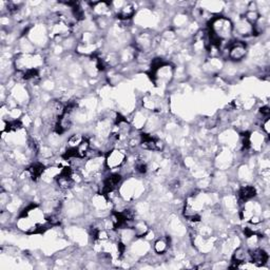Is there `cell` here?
Instances as JSON below:
<instances>
[{"label": "cell", "mask_w": 270, "mask_h": 270, "mask_svg": "<svg viewBox=\"0 0 270 270\" xmlns=\"http://www.w3.org/2000/svg\"><path fill=\"white\" fill-rule=\"evenodd\" d=\"M118 191L124 201L131 203L132 201L138 200L145 193V184L139 177L131 175L123 179Z\"/></svg>", "instance_id": "cell-1"}, {"label": "cell", "mask_w": 270, "mask_h": 270, "mask_svg": "<svg viewBox=\"0 0 270 270\" xmlns=\"http://www.w3.org/2000/svg\"><path fill=\"white\" fill-rule=\"evenodd\" d=\"M45 65V56L40 52L35 53H17L14 57L15 71L29 72L40 70Z\"/></svg>", "instance_id": "cell-2"}, {"label": "cell", "mask_w": 270, "mask_h": 270, "mask_svg": "<svg viewBox=\"0 0 270 270\" xmlns=\"http://www.w3.org/2000/svg\"><path fill=\"white\" fill-rule=\"evenodd\" d=\"M175 73V68L169 63H165L160 67L149 70V77L151 82L158 90L166 89L173 80Z\"/></svg>", "instance_id": "cell-3"}, {"label": "cell", "mask_w": 270, "mask_h": 270, "mask_svg": "<svg viewBox=\"0 0 270 270\" xmlns=\"http://www.w3.org/2000/svg\"><path fill=\"white\" fill-rule=\"evenodd\" d=\"M25 35L28 36V38L32 41L36 49H45L49 44V28L44 24L31 26Z\"/></svg>", "instance_id": "cell-4"}, {"label": "cell", "mask_w": 270, "mask_h": 270, "mask_svg": "<svg viewBox=\"0 0 270 270\" xmlns=\"http://www.w3.org/2000/svg\"><path fill=\"white\" fill-rule=\"evenodd\" d=\"M127 151L119 148H113L105 154L106 169L110 172L118 171L127 160Z\"/></svg>", "instance_id": "cell-5"}, {"label": "cell", "mask_w": 270, "mask_h": 270, "mask_svg": "<svg viewBox=\"0 0 270 270\" xmlns=\"http://www.w3.org/2000/svg\"><path fill=\"white\" fill-rule=\"evenodd\" d=\"M233 164H235V152H233L232 149L227 147H222L217 153H215L213 166L218 170H222V171L229 170Z\"/></svg>", "instance_id": "cell-6"}, {"label": "cell", "mask_w": 270, "mask_h": 270, "mask_svg": "<svg viewBox=\"0 0 270 270\" xmlns=\"http://www.w3.org/2000/svg\"><path fill=\"white\" fill-rule=\"evenodd\" d=\"M248 55L247 44L242 40H233L229 44L227 49V58L229 61L239 64L243 61Z\"/></svg>", "instance_id": "cell-7"}, {"label": "cell", "mask_w": 270, "mask_h": 270, "mask_svg": "<svg viewBox=\"0 0 270 270\" xmlns=\"http://www.w3.org/2000/svg\"><path fill=\"white\" fill-rule=\"evenodd\" d=\"M10 97L18 105V107L28 106L30 103V93L25 84L15 82L10 89Z\"/></svg>", "instance_id": "cell-8"}, {"label": "cell", "mask_w": 270, "mask_h": 270, "mask_svg": "<svg viewBox=\"0 0 270 270\" xmlns=\"http://www.w3.org/2000/svg\"><path fill=\"white\" fill-rule=\"evenodd\" d=\"M233 23V35H237L242 38L254 37V26L248 23L244 16H238Z\"/></svg>", "instance_id": "cell-9"}, {"label": "cell", "mask_w": 270, "mask_h": 270, "mask_svg": "<svg viewBox=\"0 0 270 270\" xmlns=\"http://www.w3.org/2000/svg\"><path fill=\"white\" fill-rule=\"evenodd\" d=\"M268 136L263 132L256 130L249 132V151L254 153H260L264 151L265 147L268 145Z\"/></svg>", "instance_id": "cell-10"}, {"label": "cell", "mask_w": 270, "mask_h": 270, "mask_svg": "<svg viewBox=\"0 0 270 270\" xmlns=\"http://www.w3.org/2000/svg\"><path fill=\"white\" fill-rule=\"evenodd\" d=\"M219 142L222 147L233 150L240 143V133L233 129H225L219 134Z\"/></svg>", "instance_id": "cell-11"}, {"label": "cell", "mask_w": 270, "mask_h": 270, "mask_svg": "<svg viewBox=\"0 0 270 270\" xmlns=\"http://www.w3.org/2000/svg\"><path fill=\"white\" fill-rule=\"evenodd\" d=\"M224 66H225V64L222 60V58H220V57H209V58L205 59V61L202 66V70L205 74L215 76V75H218L220 72H222Z\"/></svg>", "instance_id": "cell-12"}, {"label": "cell", "mask_w": 270, "mask_h": 270, "mask_svg": "<svg viewBox=\"0 0 270 270\" xmlns=\"http://www.w3.org/2000/svg\"><path fill=\"white\" fill-rule=\"evenodd\" d=\"M257 195H258L257 187L254 185H249V184L241 186L238 189V194H237L241 205L247 201L256 199Z\"/></svg>", "instance_id": "cell-13"}, {"label": "cell", "mask_w": 270, "mask_h": 270, "mask_svg": "<svg viewBox=\"0 0 270 270\" xmlns=\"http://www.w3.org/2000/svg\"><path fill=\"white\" fill-rule=\"evenodd\" d=\"M91 13L95 16V18L98 17H109L110 14H113L111 9V3L108 2H95L91 3ZM114 15V14H113Z\"/></svg>", "instance_id": "cell-14"}, {"label": "cell", "mask_w": 270, "mask_h": 270, "mask_svg": "<svg viewBox=\"0 0 270 270\" xmlns=\"http://www.w3.org/2000/svg\"><path fill=\"white\" fill-rule=\"evenodd\" d=\"M148 111H146L145 109H140V110H136L133 115H132V119L130 121L132 128L135 130H141L145 128L146 122L148 120Z\"/></svg>", "instance_id": "cell-15"}, {"label": "cell", "mask_w": 270, "mask_h": 270, "mask_svg": "<svg viewBox=\"0 0 270 270\" xmlns=\"http://www.w3.org/2000/svg\"><path fill=\"white\" fill-rule=\"evenodd\" d=\"M136 5L134 3H126L115 15L118 20H132L136 14Z\"/></svg>", "instance_id": "cell-16"}, {"label": "cell", "mask_w": 270, "mask_h": 270, "mask_svg": "<svg viewBox=\"0 0 270 270\" xmlns=\"http://www.w3.org/2000/svg\"><path fill=\"white\" fill-rule=\"evenodd\" d=\"M171 246V241L169 237H159L153 243V251L157 256L166 255Z\"/></svg>", "instance_id": "cell-17"}, {"label": "cell", "mask_w": 270, "mask_h": 270, "mask_svg": "<svg viewBox=\"0 0 270 270\" xmlns=\"http://www.w3.org/2000/svg\"><path fill=\"white\" fill-rule=\"evenodd\" d=\"M237 178L239 179L240 182L248 184L251 181H253V176H254V169L250 165L248 164H243L241 166H239L237 174H236Z\"/></svg>", "instance_id": "cell-18"}, {"label": "cell", "mask_w": 270, "mask_h": 270, "mask_svg": "<svg viewBox=\"0 0 270 270\" xmlns=\"http://www.w3.org/2000/svg\"><path fill=\"white\" fill-rule=\"evenodd\" d=\"M16 48L18 50L17 53H35L37 52L36 51V47L32 44V41L28 38V36L26 35H22L19 38L17 39V45Z\"/></svg>", "instance_id": "cell-19"}, {"label": "cell", "mask_w": 270, "mask_h": 270, "mask_svg": "<svg viewBox=\"0 0 270 270\" xmlns=\"http://www.w3.org/2000/svg\"><path fill=\"white\" fill-rule=\"evenodd\" d=\"M173 25L177 28V30H181L186 28L191 22H190V18L186 13H178L177 15H175L172 19Z\"/></svg>", "instance_id": "cell-20"}, {"label": "cell", "mask_w": 270, "mask_h": 270, "mask_svg": "<svg viewBox=\"0 0 270 270\" xmlns=\"http://www.w3.org/2000/svg\"><path fill=\"white\" fill-rule=\"evenodd\" d=\"M87 136L80 133H75L72 134L68 140H67V148H72V149H77L80 143L86 139Z\"/></svg>", "instance_id": "cell-21"}, {"label": "cell", "mask_w": 270, "mask_h": 270, "mask_svg": "<svg viewBox=\"0 0 270 270\" xmlns=\"http://www.w3.org/2000/svg\"><path fill=\"white\" fill-rule=\"evenodd\" d=\"M243 16L245 19L253 26H255V24L259 20V18L261 17L258 11H246V13Z\"/></svg>", "instance_id": "cell-22"}, {"label": "cell", "mask_w": 270, "mask_h": 270, "mask_svg": "<svg viewBox=\"0 0 270 270\" xmlns=\"http://www.w3.org/2000/svg\"><path fill=\"white\" fill-rule=\"evenodd\" d=\"M261 128H262V131H263L267 136H269V133H270V118H269V117H266V118L262 119Z\"/></svg>", "instance_id": "cell-23"}]
</instances>
